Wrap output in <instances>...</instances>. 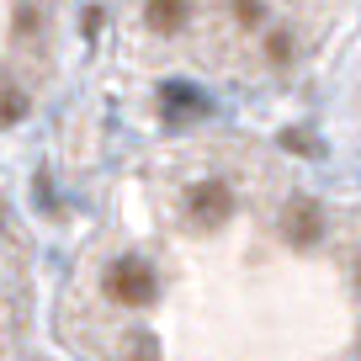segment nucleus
Wrapping results in <instances>:
<instances>
[{"label":"nucleus","mask_w":361,"mask_h":361,"mask_svg":"<svg viewBox=\"0 0 361 361\" xmlns=\"http://www.w3.org/2000/svg\"><path fill=\"white\" fill-rule=\"evenodd\" d=\"M159 106H165V112H207V102L186 85H165L159 90Z\"/></svg>","instance_id":"39448f33"},{"label":"nucleus","mask_w":361,"mask_h":361,"mask_svg":"<svg viewBox=\"0 0 361 361\" xmlns=\"http://www.w3.org/2000/svg\"><path fill=\"white\" fill-rule=\"evenodd\" d=\"M239 22H260V0H234Z\"/></svg>","instance_id":"6e6552de"},{"label":"nucleus","mask_w":361,"mask_h":361,"mask_svg":"<svg viewBox=\"0 0 361 361\" xmlns=\"http://www.w3.org/2000/svg\"><path fill=\"white\" fill-rule=\"evenodd\" d=\"M287 239L293 245H314L319 234H324V213H319V202H308V197H298L293 207H287Z\"/></svg>","instance_id":"7ed1b4c3"},{"label":"nucleus","mask_w":361,"mask_h":361,"mask_svg":"<svg viewBox=\"0 0 361 361\" xmlns=\"http://www.w3.org/2000/svg\"><path fill=\"white\" fill-rule=\"evenodd\" d=\"M266 54H271V64H287V54H293V43H287V32H271Z\"/></svg>","instance_id":"0eeeda50"},{"label":"nucleus","mask_w":361,"mask_h":361,"mask_svg":"<svg viewBox=\"0 0 361 361\" xmlns=\"http://www.w3.org/2000/svg\"><path fill=\"white\" fill-rule=\"evenodd\" d=\"M144 22L154 27V32H180V27H186V0H149Z\"/></svg>","instance_id":"20e7f679"},{"label":"nucleus","mask_w":361,"mask_h":361,"mask_svg":"<svg viewBox=\"0 0 361 361\" xmlns=\"http://www.w3.org/2000/svg\"><path fill=\"white\" fill-rule=\"evenodd\" d=\"M186 207H192V218H197V224L218 228L228 213H234V197H228V186H224V180H197L192 192H186Z\"/></svg>","instance_id":"f03ea898"},{"label":"nucleus","mask_w":361,"mask_h":361,"mask_svg":"<svg viewBox=\"0 0 361 361\" xmlns=\"http://www.w3.org/2000/svg\"><path fill=\"white\" fill-rule=\"evenodd\" d=\"M22 112H27L22 96H16V90H0V123H16Z\"/></svg>","instance_id":"423d86ee"},{"label":"nucleus","mask_w":361,"mask_h":361,"mask_svg":"<svg viewBox=\"0 0 361 361\" xmlns=\"http://www.w3.org/2000/svg\"><path fill=\"white\" fill-rule=\"evenodd\" d=\"M154 293H159V276H154L149 260L123 255V260L106 266V298H117V303H128V308H144V303H154Z\"/></svg>","instance_id":"f257e3e1"}]
</instances>
